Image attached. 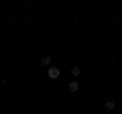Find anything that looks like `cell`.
<instances>
[{"label": "cell", "mask_w": 122, "mask_h": 114, "mask_svg": "<svg viewBox=\"0 0 122 114\" xmlns=\"http://www.w3.org/2000/svg\"><path fill=\"white\" fill-rule=\"evenodd\" d=\"M79 90V83L77 82H69V92H77Z\"/></svg>", "instance_id": "3957f363"}, {"label": "cell", "mask_w": 122, "mask_h": 114, "mask_svg": "<svg viewBox=\"0 0 122 114\" xmlns=\"http://www.w3.org/2000/svg\"><path fill=\"white\" fill-rule=\"evenodd\" d=\"M114 108H116V102H114V100H108V102H106V110H114Z\"/></svg>", "instance_id": "277c9868"}, {"label": "cell", "mask_w": 122, "mask_h": 114, "mask_svg": "<svg viewBox=\"0 0 122 114\" xmlns=\"http://www.w3.org/2000/svg\"><path fill=\"white\" fill-rule=\"evenodd\" d=\"M79 73H81V69H79L77 65H73V67H71V75H75V78H77Z\"/></svg>", "instance_id": "5b68a950"}, {"label": "cell", "mask_w": 122, "mask_h": 114, "mask_svg": "<svg viewBox=\"0 0 122 114\" xmlns=\"http://www.w3.org/2000/svg\"><path fill=\"white\" fill-rule=\"evenodd\" d=\"M47 75H49V79H57L61 75V69H59V67H49Z\"/></svg>", "instance_id": "6da1fadb"}, {"label": "cell", "mask_w": 122, "mask_h": 114, "mask_svg": "<svg viewBox=\"0 0 122 114\" xmlns=\"http://www.w3.org/2000/svg\"><path fill=\"white\" fill-rule=\"evenodd\" d=\"M53 61V57L51 55H43V59H41V65H51Z\"/></svg>", "instance_id": "7a4b0ae2"}]
</instances>
